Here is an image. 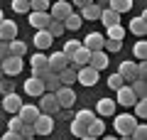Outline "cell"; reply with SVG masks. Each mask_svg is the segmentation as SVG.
<instances>
[{"label": "cell", "mask_w": 147, "mask_h": 140, "mask_svg": "<svg viewBox=\"0 0 147 140\" xmlns=\"http://www.w3.org/2000/svg\"><path fill=\"white\" fill-rule=\"evenodd\" d=\"M135 125H137V118L132 113H118L115 120H113V130L118 135H130L135 130Z\"/></svg>", "instance_id": "1"}, {"label": "cell", "mask_w": 147, "mask_h": 140, "mask_svg": "<svg viewBox=\"0 0 147 140\" xmlns=\"http://www.w3.org/2000/svg\"><path fill=\"white\" fill-rule=\"evenodd\" d=\"M54 96L59 101V108H71L76 103V91H74V86H59L54 91Z\"/></svg>", "instance_id": "2"}, {"label": "cell", "mask_w": 147, "mask_h": 140, "mask_svg": "<svg viewBox=\"0 0 147 140\" xmlns=\"http://www.w3.org/2000/svg\"><path fill=\"white\" fill-rule=\"evenodd\" d=\"M115 103L127 106V108H132V106L137 103V96H135V91L130 88V84H123V86L115 91Z\"/></svg>", "instance_id": "3"}, {"label": "cell", "mask_w": 147, "mask_h": 140, "mask_svg": "<svg viewBox=\"0 0 147 140\" xmlns=\"http://www.w3.org/2000/svg\"><path fill=\"white\" fill-rule=\"evenodd\" d=\"M32 128H34V135H49L54 130V116L39 113V118L32 123Z\"/></svg>", "instance_id": "4"}, {"label": "cell", "mask_w": 147, "mask_h": 140, "mask_svg": "<svg viewBox=\"0 0 147 140\" xmlns=\"http://www.w3.org/2000/svg\"><path fill=\"white\" fill-rule=\"evenodd\" d=\"M0 69H3V76H17V74L22 71V59L20 57H7L0 62Z\"/></svg>", "instance_id": "5"}, {"label": "cell", "mask_w": 147, "mask_h": 140, "mask_svg": "<svg viewBox=\"0 0 147 140\" xmlns=\"http://www.w3.org/2000/svg\"><path fill=\"white\" fill-rule=\"evenodd\" d=\"M76 81L84 84V86H96V84H98V71L91 69L88 64H86V67H79V71H76Z\"/></svg>", "instance_id": "6"}, {"label": "cell", "mask_w": 147, "mask_h": 140, "mask_svg": "<svg viewBox=\"0 0 147 140\" xmlns=\"http://www.w3.org/2000/svg\"><path fill=\"white\" fill-rule=\"evenodd\" d=\"M71 12H74V7H71V3H69V0H57L49 15H52V20H59V22H64L69 15H71Z\"/></svg>", "instance_id": "7"}, {"label": "cell", "mask_w": 147, "mask_h": 140, "mask_svg": "<svg viewBox=\"0 0 147 140\" xmlns=\"http://www.w3.org/2000/svg\"><path fill=\"white\" fill-rule=\"evenodd\" d=\"M37 108L42 111V113H49V116H54L59 111V101H57V96L54 93H42L39 96V106Z\"/></svg>", "instance_id": "8"}, {"label": "cell", "mask_w": 147, "mask_h": 140, "mask_svg": "<svg viewBox=\"0 0 147 140\" xmlns=\"http://www.w3.org/2000/svg\"><path fill=\"white\" fill-rule=\"evenodd\" d=\"M103 42H105V37L100 35V32H88L81 44H84L88 52H100V49H103Z\"/></svg>", "instance_id": "9"}, {"label": "cell", "mask_w": 147, "mask_h": 140, "mask_svg": "<svg viewBox=\"0 0 147 140\" xmlns=\"http://www.w3.org/2000/svg\"><path fill=\"white\" fill-rule=\"evenodd\" d=\"M0 106H3V108H5V111H10V113L15 116L17 111L22 108V99H20V96H17L15 91H10V93H5V99H0Z\"/></svg>", "instance_id": "10"}, {"label": "cell", "mask_w": 147, "mask_h": 140, "mask_svg": "<svg viewBox=\"0 0 147 140\" xmlns=\"http://www.w3.org/2000/svg\"><path fill=\"white\" fill-rule=\"evenodd\" d=\"M27 20H30V25L34 27V30H47L52 15H49V12H27Z\"/></svg>", "instance_id": "11"}, {"label": "cell", "mask_w": 147, "mask_h": 140, "mask_svg": "<svg viewBox=\"0 0 147 140\" xmlns=\"http://www.w3.org/2000/svg\"><path fill=\"white\" fill-rule=\"evenodd\" d=\"M17 37V25L12 20H3L0 22V42H12Z\"/></svg>", "instance_id": "12"}, {"label": "cell", "mask_w": 147, "mask_h": 140, "mask_svg": "<svg viewBox=\"0 0 147 140\" xmlns=\"http://www.w3.org/2000/svg\"><path fill=\"white\" fill-rule=\"evenodd\" d=\"M47 64H49V69H52L54 74H59L61 69L69 67V59L64 57V52H54L52 57H47Z\"/></svg>", "instance_id": "13"}, {"label": "cell", "mask_w": 147, "mask_h": 140, "mask_svg": "<svg viewBox=\"0 0 147 140\" xmlns=\"http://www.w3.org/2000/svg\"><path fill=\"white\" fill-rule=\"evenodd\" d=\"M39 113H42V111L37 108V106H25V103H22V108L17 111V116H20V120H22V123H30V125L34 123L37 118H39Z\"/></svg>", "instance_id": "14"}, {"label": "cell", "mask_w": 147, "mask_h": 140, "mask_svg": "<svg viewBox=\"0 0 147 140\" xmlns=\"http://www.w3.org/2000/svg\"><path fill=\"white\" fill-rule=\"evenodd\" d=\"M88 67L96 69V71H103L108 67V54L100 49V52H91V59H88Z\"/></svg>", "instance_id": "15"}, {"label": "cell", "mask_w": 147, "mask_h": 140, "mask_svg": "<svg viewBox=\"0 0 147 140\" xmlns=\"http://www.w3.org/2000/svg\"><path fill=\"white\" fill-rule=\"evenodd\" d=\"M22 88H25L27 96H42V93H44V84H42V79H34V76L27 79Z\"/></svg>", "instance_id": "16"}, {"label": "cell", "mask_w": 147, "mask_h": 140, "mask_svg": "<svg viewBox=\"0 0 147 140\" xmlns=\"http://www.w3.org/2000/svg\"><path fill=\"white\" fill-rule=\"evenodd\" d=\"M115 101L113 99H100L98 103H96V113L100 116V118H108V116H113V111H115Z\"/></svg>", "instance_id": "17"}, {"label": "cell", "mask_w": 147, "mask_h": 140, "mask_svg": "<svg viewBox=\"0 0 147 140\" xmlns=\"http://www.w3.org/2000/svg\"><path fill=\"white\" fill-rule=\"evenodd\" d=\"M52 42H54V37L47 30H34V47L37 49H49Z\"/></svg>", "instance_id": "18"}, {"label": "cell", "mask_w": 147, "mask_h": 140, "mask_svg": "<svg viewBox=\"0 0 147 140\" xmlns=\"http://www.w3.org/2000/svg\"><path fill=\"white\" fill-rule=\"evenodd\" d=\"M127 30H130L135 37H145V32H147L145 15H137V17H132V20H130V25H127Z\"/></svg>", "instance_id": "19"}, {"label": "cell", "mask_w": 147, "mask_h": 140, "mask_svg": "<svg viewBox=\"0 0 147 140\" xmlns=\"http://www.w3.org/2000/svg\"><path fill=\"white\" fill-rule=\"evenodd\" d=\"M76 71H79V67H66V69H61V71L57 74L59 76V81H61V86H74V81H76Z\"/></svg>", "instance_id": "20"}, {"label": "cell", "mask_w": 147, "mask_h": 140, "mask_svg": "<svg viewBox=\"0 0 147 140\" xmlns=\"http://www.w3.org/2000/svg\"><path fill=\"white\" fill-rule=\"evenodd\" d=\"M135 67H137L135 62H123L120 67H118V74L123 76V81H125V84H130L132 79H137V74H135Z\"/></svg>", "instance_id": "21"}, {"label": "cell", "mask_w": 147, "mask_h": 140, "mask_svg": "<svg viewBox=\"0 0 147 140\" xmlns=\"http://www.w3.org/2000/svg\"><path fill=\"white\" fill-rule=\"evenodd\" d=\"M103 133H105V123H103V118L96 116L93 123L86 125V135H91V138H103Z\"/></svg>", "instance_id": "22"}, {"label": "cell", "mask_w": 147, "mask_h": 140, "mask_svg": "<svg viewBox=\"0 0 147 140\" xmlns=\"http://www.w3.org/2000/svg\"><path fill=\"white\" fill-rule=\"evenodd\" d=\"M98 20L105 25V30H108V27H113V25H120V15H118V12H113L110 7L100 10V17H98Z\"/></svg>", "instance_id": "23"}, {"label": "cell", "mask_w": 147, "mask_h": 140, "mask_svg": "<svg viewBox=\"0 0 147 140\" xmlns=\"http://www.w3.org/2000/svg\"><path fill=\"white\" fill-rule=\"evenodd\" d=\"M88 59H91V52L86 49L84 44H81L79 49L74 52V57H71V64H74V67H86V64H88Z\"/></svg>", "instance_id": "24"}, {"label": "cell", "mask_w": 147, "mask_h": 140, "mask_svg": "<svg viewBox=\"0 0 147 140\" xmlns=\"http://www.w3.org/2000/svg\"><path fill=\"white\" fill-rule=\"evenodd\" d=\"M108 7L113 12H118V15H123V12L132 10V0H108Z\"/></svg>", "instance_id": "25"}, {"label": "cell", "mask_w": 147, "mask_h": 140, "mask_svg": "<svg viewBox=\"0 0 147 140\" xmlns=\"http://www.w3.org/2000/svg\"><path fill=\"white\" fill-rule=\"evenodd\" d=\"M7 49H10L12 57H20V59L27 54V44H25L22 39H12V42H7Z\"/></svg>", "instance_id": "26"}, {"label": "cell", "mask_w": 147, "mask_h": 140, "mask_svg": "<svg viewBox=\"0 0 147 140\" xmlns=\"http://www.w3.org/2000/svg\"><path fill=\"white\" fill-rule=\"evenodd\" d=\"M81 22H84V20H81L79 12H71V15L64 20V30H66V32H76V30L81 27Z\"/></svg>", "instance_id": "27"}, {"label": "cell", "mask_w": 147, "mask_h": 140, "mask_svg": "<svg viewBox=\"0 0 147 140\" xmlns=\"http://www.w3.org/2000/svg\"><path fill=\"white\" fill-rule=\"evenodd\" d=\"M100 17V7L98 5H86V7H81V20H98Z\"/></svg>", "instance_id": "28"}, {"label": "cell", "mask_w": 147, "mask_h": 140, "mask_svg": "<svg viewBox=\"0 0 147 140\" xmlns=\"http://www.w3.org/2000/svg\"><path fill=\"white\" fill-rule=\"evenodd\" d=\"M42 84H44V93H54V91H57L59 86H61V81H59V76H57V74H54V71L49 74V76L44 79Z\"/></svg>", "instance_id": "29"}, {"label": "cell", "mask_w": 147, "mask_h": 140, "mask_svg": "<svg viewBox=\"0 0 147 140\" xmlns=\"http://www.w3.org/2000/svg\"><path fill=\"white\" fill-rule=\"evenodd\" d=\"M130 88L135 91V96H137V99H145V96H147L145 79H132V81H130Z\"/></svg>", "instance_id": "30"}, {"label": "cell", "mask_w": 147, "mask_h": 140, "mask_svg": "<svg viewBox=\"0 0 147 140\" xmlns=\"http://www.w3.org/2000/svg\"><path fill=\"white\" fill-rule=\"evenodd\" d=\"M74 120H79V123L88 125V123H93V120H96V113H93L91 108H84V111H79V113L74 116Z\"/></svg>", "instance_id": "31"}, {"label": "cell", "mask_w": 147, "mask_h": 140, "mask_svg": "<svg viewBox=\"0 0 147 140\" xmlns=\"http://www.w3.org/2000/svg\"><path fill=\"white\" fill-rule=\"evenodd\" d=\"M108 39H118V42H123L125 39V27L123 25H113V27H108Z\"/></svg>", "instance_id": "32"}, {"label": "cell", "mask_w": 147, "mask_h": 140, "mask_svg": "<svg viewBox=\"0 0 147 140\" xmlns=\"http://www.w3.org/2000/svg\"><path fill=\"white\" fill-rule=\"evenodd\" d=\"M47 32H49L52 37H61L66 30H64V22H59V20H49V25H47Z\"/></svg>", "instance_id": "33"}, {"label": "cell", "mask_w": 147, "mask_h": 140, "mask_svg": "<svg viewBox=\"0 0 147 140\" xmlns=\"http://www.w3.org/2000/svg\"><path fill=\"white\" fill-rule=\"evenodd\" d=\"M79 47H81V42H79V39H69L66 44H64V49H61V52H64V57H66L69 62H71L74 52H76V49H79Z\"/></svg>", "instance_id": "34"}, {"label": "cell", "mask_w": 147, "mask_h": 140, "mask_svg": "<svg viewBox=\"0 0 147 140\" xmlns=\"http://www.w3.org/2000/svg\"><path fill=\"white\" fill-rule=\"evenodd\" d=\"M32 69H47L49 67V64H47V57H44V54L42 52H34V54H32Z\"/></svg>", "instance_id": "35"}, {"label": "cell", "mask_w": 147, "mask_h": 140, "mask_svg": "<svg viewBox=\"0 0 147 140\" xmlns=\"http://www.w3.org/2000/svg\"><path fill=\"white\" fill-rule=\"evenodd\" d=\"M49 0H30V12H47Z\"/></svg>", "instance_id": "36"}, {"label": "cell", "mask_w": 147, "mask_h": 140, "mask_svg": "<svg viewBox=\"0 0 147 140\" xmlns=\"http://www.w3.org/2000/svg\"><path fill=\"white\" fill-rule=\"evenodd\" d=\"M132 54H135L140 62H145V57H147V44H145V39H140L135 47H132Z\"/></svg>", "instance_id": "37"}, {"label": "cell", "mask_w": 147, "mask_h": 140, "mask_svg": "<svg viewBox=\"0 0 147 140\" xmlns=\"http://www.w3.org/2000/svg\"><path fill=\"white\" fill-rule=\"evenodd\" d=\"M132 108H135V118H147V103H145V99H137V103L132 106Z\"/></svg>", "instance_id": "38"}, {"label": "cell", "mask_w": 147, "mask_h": 140, "mask_svg": "<svg viewBox=\"0 0 147 140\" xmlns=\"http://www.w3.org/2000/svg\"><path fill=\"white\" fill-rule=\"evenodd\" d=\"M120 49H123V42H118V39H105L103 42V52H113L115 54V52H120Z\"/></svg>", "instance_id": "39"}, {"label": "cell", "mask_w": 147, "mask_h": 140, "mask_svg": "<svg viewBox=\"0 0 147 140\" xmlns=\"http://www.w3.org/2000/svg\"><path fill=\"white\" fill-rule=\"evenodd\" d=\"M71 133H74V138H86V125L84 123H79V120H71Z\"/></svg>", "instance_id": "40"}, {"label": "cell", "mask_w": 147, "mask_h": 140, "mask_svg": "<svg viewBox=\"0 0 147 140\" xmlns=\"http://www.w3.org/2000/svg\"><path fill=\"white\" fill-rule=\"evenodd\" d=\"M123 84H125V81H123V76H120L118 71H115V74H110V76H108V86L113 88V91H118V88H120Z\"/></svg>", "instance_id": "41"}, {"label": "cell", "mask_w": 147, "mask_h": 140, "mask_svg": "<svg viewBox=\"0 0 147 140\" xmlns=\"http://www.w3.org/2000/svg\"><path fill=\"white\" fill-rule=\"evenodd\" d=\"M132 140H145L147 138V125H140V123H137L135 125V130H132Z\"/></svg>", "instance_id": "42"}, {"label": "cell", "mask_w": 147, "mask_h": 140, "mask_svg": "<svg viewBox=\"0 0 147 140\" xmlns=\"http://www.w3.org/2000/svg\"><path fill=\"white\" fill-rule=\"evenodd\" d=\"M12 10L15 12H30V0H12Z\"/></svg>", "instance_id": "43"}, {"label": "cell", "mask_w": 147, "mask_h": 140, "mask_svg": "<svg viewBox=\"0 0 147 140\" xmlns=\"http://www.w3.org/2000/svg\"><path fill=\"white\" fill-rule=\"evenodd\" d=\"M17 133L22 135V140H25V138H34V128H32L30 123H22V128L17 130Z\"/></svg>", "instance_id": "44"}, {"label": "cell", "mask_w": 147, "mask_h": 140, "mask_svg": "<svg viewBox=\"0 0 147 140\" xmlns=\"http://www.w3.org/2000/svg\"><path fill=\"white\" fill-rule=\"evenodd\" d=\"M20 128H22V120H20V116L15 113V116L10 118V120H7V130H15V133H17Z\"/></svg>", "instance_id": "45"}, {"label": "cell", "mask_w": 147, "mask_h": 140, "mask_svg": "<svg viewBox=\"0 0 147 140\" xmlns=\"http://www.w3.org/2000/svg\"><path fill=\"white\" fill-rule=\"evenodd\" d=\"M10 57V49H7V42H0V62Z\"/></svg>", "instance_id": "46"}, {"label": "cell", "mask_w": 147, "mask_h": 140, "mask_svg": "<svg viewBox=\"0 0 147 140\" xmlns=\"http://www.w3.org/2000/svg\"><path fill=\"white\" fill-rule=\"evenodd\" d=\"M0 140H22V135H20V133H15V130H7V133L3 135Z\"/></svg>", "instance_id": "47"}, {"label": "cell", "mask_w": 147, "mask_h": 140, "mask_svg": "<svg viewBox=\"0 0 147 140\" xmlns=\"http://www.w3.org/2000/svg\"><path fill=\"white\" fill-rule=\"evenodd\" d=\"M91 3H93V0H74L76 7H86V5H91Z\"/></svg>", "instance_id": "48"}, {"label": "cell", "mask_w": 147, "mask_h": 140, "mask_svg": "<svg viewBox=\"0 0 147 140\" xmlns=\"http://www.w3.org/2000/svg\"><path fill=\"white\" fill-rule=\"evenodd\" d=\"M0 81H3V79H0ZM3 91H5V93H10V91H12V86H10L7 81H3Z\"/></svg>", "instance_id": "49"}, {"label": "cell", "mask_w": 147, "mask_h": 140, "mask_svg": "<svg viewBox=\"0 0 147 140\" xmlns=\"http://www.w3.org/2000/svg\"><path fill=\"white\" fill-rule=\"evenodd\" d=\"M118 140H132V135H120Z\"/></svg>", "instance_id": "50"}, {"label": "cell", "mask_w": 147, "mask_h": 140, "mask_svg": "<svg viewBox=\"0 0 147 140\" xmlns=\"http://www.w3.org/2000/svg\"><path fill=\"white\" fill-rule=\"evenodd\" d=\"M103 140H118V138H115V135H105Z\"/></svg>", "instance_id": "51"}, {"label": "cell", "mask_w": 147, "mask_h": 140, "mask_svg": "<svg viewBox=\"0 0 147 140\" xmlns=\"http://www.w3.org/2000/svg\"><path fill=\"white\" fill-rule=\"evenodd\" d=\"M81 140H100V138H91V135H86V138H81Z\"/></svg>", "instance_id": "52"}, {"label": "cell", "mask_w": 147, "mask_h": 140, "mask_svg": "<svg viewBox=\"0 0 147 140\" xmlns=\"http://www.w3.org/2000/svg\"><path fill=\"white\" fill-rule=\"evenodd\" d=\"M3 20H5V15H3V10H0V22H3Z\"/></svg>", "instance_id": "53"}, {"label": "cell", "mask_w": 147, "mask_h": 140, "mask_svg": "<svg viewBox=\"0 0 147 140\" xmlns=\"http://www.w3.org/2000/svg\"><path fill=\"white\" fill-rule=\"evenodd\" d=\"M0 79H3V69H0Z\"/></svg>", "instance_id": "54"}, {"label": "cell", "mask_w": 147, "mask_h": 140, "mask_svg": "<svg viewBox=\"0 0 147 140\" xmlns=\"http://www.w3.org/2000/svg\"><path fill=\"white\" fill-rule=\"evenodd\" d=\"M25 140H34V138H25Z\"/></svg>", "instance_id": "55"}]
</instances>
